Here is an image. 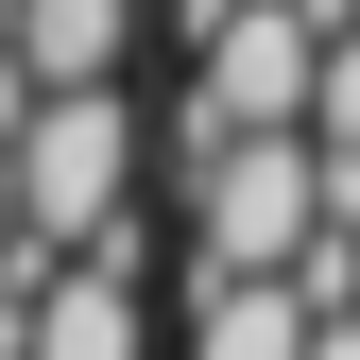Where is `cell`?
Listing matches in <instances>:
<instances>
[{"instance_id":"cell-1","label":"cell","mask_w":360,"mask_h":360,"mask_svg":"<svg viewBox=\"0 0 360 360\" xmlns=\"http://www.w3.org/2000/svg\"><path fill=\"white\" fill-rule=\"evenodd\" d=\"M0 206H18L34 257L103 240V223L138 206V103H120V86H52V103H18V138H0Z\"/></svg>"},{"instance_id":"cell-2","label":"cell","mask_w":360,"mask_h":360,"mask_svg":"<svg viewBox=\"0 0 360 360\" xmlns=\"http://www.w3.org/2000/svg\"><path fill=\"white\" fill-rule=\"evenodd\" d=\"M309 240H326V206H309V155L292 138H223L189 172V275H292Z\"/></svg>"},{"instance_id":"cell-3","label":"cell","mask_w":360,"mask_h":360,"mask_svg":"<svg viewBox=\"0 0 360 360\" xmlns=\"http://www.w3.org/2000/svg\"><path fill=\"white\" fill-rule=\"evenodd\" d=\"M138 257H155L138 206H120L103 240H69L52 275H34V309H18V343H0V360H138V343H155V326H138Z\"/></svg>"},{"instance_id":"cell-4","label":"cell","mask_w":360,"mask_h":360,"mask_svg":"<svg viewBox=\"0 0 360 360\" xmlns=\"http://www.w3.org/2000/svg\"><path fill=\"white\" fill-rule=\"evenodd\" d=\"M120 52H138V0H0V69H18V103L120 86Z\"/></svg>"},{"instance_id":"cell-5","label":"cell","mask_w":360,"mask_h":360,"mask_svg":"<svg viewBox=\"0 0 360 360\" xmlns=\"http://www.w3.org/2000/svg\"><path fill=\"white\" fill-rule=\"evenodd\" d=\"M292 343H309L292 275H189V360H292Z\"/></svg>"},{"instance_id":"cell-6","label":"cell","mask_w":360,"mask_h":360,"mask_svg":"<svg viewBox=\"0 0 360 360\" xmlns=\"http://www.w3.org/2000/svg\"><path fill=\"white\" fill-rule=\"evenodd\" d=\"M223 18H240V0H172V34H189V52H206V34H223Z\"/></svg>"}]
</instances>
